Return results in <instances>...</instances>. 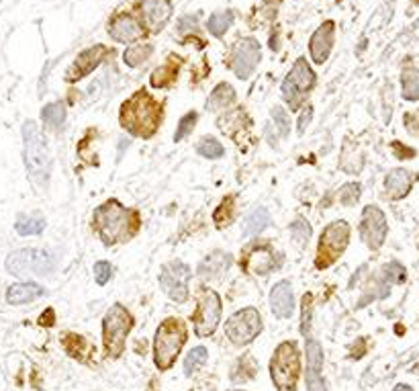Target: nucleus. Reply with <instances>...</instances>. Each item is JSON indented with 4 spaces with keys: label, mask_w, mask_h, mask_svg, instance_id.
Instances as JSON below:
<instances>
[{
    "label": "nucleus",
    "mask_w": 419,
    "mask_h": 391,
    "mask_svg": "<svg viewBox=\"0 0 419 391\" xmlns=\"http://www.w3.org/2000/svg\"><path fill=\"white\" fill-rule=\"evenodd\" d=\"M301 310H303V315H301V332L307 336L309 330H311V312H313V297L311 295L303 297Z\"/></svg>",
    "instance_id": "nucleus-44"
},
{
    "label": "nucleus",
    "mask_w": 419,
    "mask_h": 391,
    "mask_svg": "<svg viewBox=\"0 0 419 391\" xmlns=\"http://www.w3.org/2000/svg\"><path fill=\"white\" fill-rule=\"evenodd\" d=\"M207 358H209V352L205 346H196V349H192L189 352V356L184 358V373L191 377L194 373L199 371L201 367H205V363H207Z\"/></svg>",
    "instance_id": "nucleus-32"
},
{
    "label": "nucleus",
    "mask_w": 419,
    "mask_h": 391,
    "mask_svg": "<svg viewBox=\"0 0 419 391\" xmlns=\"http://www.w3.org/2000/svg\"><path fill=\"white\" fill-rule=\"evenodd\" d=\"M231 267V256L228 252H213L199 267V274L203 279H219Z\"/></svg>",
    "instance_id": "nucleus-22"
},
{
    "label": "nucleus",
    "mask_w": 419,
    "mask_h": 391,
    "mask_svg": "<svg viewBox=\"0 0 419 391\" xmlns=\"http://www.w3.org/2000/svg\"><path fill=\"white\" fill-rule=\"evenodd\" d=\"M254 375H256V365H254L252 356H242L237 361V365L233 367V371H231V379L235 383H244V381L254 379Z\"/></svg>",
    "instance_id": "nucleus-34"
},
{
    "label": "nucleus",
    "mask_w": 419,
    "mask_h": 391,
    "mask_svg": "<svg viewBox=\"0 0 419 391\" xmlns=\"http://www.w3.org/2000/svg\"><path fill=\"white\" fill-rule=\"evenodd\" d=\"M260 332H262V317L254 308L240 310L225 322V336L235 346L254 342V338Z\"/></svg>",
    "instance_id": "nucleus-9"
},
{
    "label": "nucleus",
    "mask_w": 419,
    "mask_h": 391,
    "mask_svg": "<svg viewBox=\"0 0 419 391\" xmlns=\"http://www.w3.org/2000/svg\"><path fill=\"white\" fill-rule=\"evenodd\" d=\"M45 293L43 287H39L37 283H19V285H13L6 293L8 303L13 305H20V303H29V301H35L41 295Z\"/></svg>",
    "instance_id": "nucleus-23"
},
{
    "label": "nucleus",
    "mask_w": 419,
    "mask_h": 391,
    "mask_svg": "<svg viewBox=\"0 0 419 391\" xmlns=\"http://www.w3.org/2000/svg\"><path fill=\"white\" fill-rule=\"evenodd\" d=\"M233 217H235V199L233 197H228L219 207H217V211H215V223L219 226V228H225L229 226L231 221H233Z\"/></svg>",
    "instance_id": "nucleus-36"
},
{
    "label": "nucleus",
    "mask_w": 419,
    "mask_h": 391,
    "mask_svg": "<svg viewBox=\"0 0 419 391\" xmlns=\"http://www.w3.org/2000/svg\"><path fill=\"white\" fill-rule=\"evenodd\" d=\"M299 373H301V361L295 342H283L274 351L270 363V377L274 385L281 391H295Z\"/></svg>",
    "instance_id": "nucleus-6"
},
{
    "label": "nucleus",
    "mask_w": 419,
    "mask_h": 391,
    "mask_svg": "<svg viewBox=\"0 0 419 391\" xmlns=\"http://www.w3.org/2000/svg\"><path fill=\"white\" fill-rule=\"evenodd\" d=\"M313 86H315V74L309 68L307 59L299 58L283 82V97L290 105V109L295 111V109H299L301 98L305 97Z\"/></svg>",
    "instance_id": "nucleus-10"
},
{
    "label": "nucleus",
    "mask_w": 419,
    "mask_h": 391,
    "mask_svg": "<svg viewBox=\"0 0 419 391\" xmlns=\"http://www.w3.org/2000/svg\"><path fill=\"white\" fill-rule=\"evenodd\" d=\"M382 274H384V279L391 283V285H395V283H403L405 281V269L401 267L399 262H391V264H386V267H382Z\"/></svg>",
    "instance_id": "nucleus-43"
},
{
    "label": "nucleus",
    "mask_w": 419,
    "mask_h": 391,
    "mask_svg": "<svg viewBox=\"0 0 419 391\" xmlns=\"http://www.w3.org/2000/svg\"><path fill=\"white\" fill-rule=\"evenodd\" d=\"M413 175L405 168H395L386 175V180H384V195L386 199L391 201H397V199H403L405 195H409L411 187H413Z\"/></svg>",
    "instance_id": "nucleus-19"
},
{
    "label": "nucleus",
    "mask_w": 419,
    "mask_h": 391,
    "mask_svg": "<svg viewBox=\"0 0 419 391\" xmlns=\"http://www.w3.org/2000/svg\"><path fill=\"white\" fill-rule=\"evenodd\" d=\"M66 121V107L61 103H49L43 107V125L49 132H57Z\"/></svg>",
    "instance_id": "nucleus-26"
},
{
    "label": "nucleus",
    "mask_w": 419,
    "mask_h": 391,
    "mask_svg": "<svg viewBox=\"0 0 419 391\" xmlns=\"http://www.w3.org/2000/svg\"><path fill=\"white\" fill-rule=\"evenodd\" d=\"M309 235H311V226L307 223L305 219L293 221V226H290V238H293L299 246L305 244L307 240H309Z\"/></svg>",
    "instance_id": "nucleus-40"
},
{
    "label": "nucleus",
    "mask_w": 419,
    "mask_h": 391,
    "mask_svg": "<svg viewBox=\"0 0 419 391\" xmlns=\"http://www.w3.org/2000/svg\"><path fill=\"white\" fill-rule=\"evenodd\" d=\"M141 226L139 211L123 207L117 199H111L96 207L93 216V228H95L105 246H114V244H125L131 240Z\"/></svg>",
    "instance_id": "nucleus-1"
},
{
    "label": "nucleus",
    "mask_w": 419,
    "mask_h": 391,
    "mask_svg": "<svg viewBox=\"0 0 419 391\" xmlns=\"http://www.w3.org/2000/svg\"><path fill=\"white\" fill-rule=\"evenodd\" d=\"M17 232L20 235H37L45 228V217L41 214H29V216H19L17 219Z\"/></svg>",
    "instance_id": "nucleus-28"
},
{
    "label": "nucleus",
    "mask_w": 419,
    "mask_h": 391,
    "mask_svg": "<svg viewBox=\"0 0 419 391\" xmlns=\"http://www.w3.org/2000/svg\"><path fill=\"white\" fill-rule=\"evenodd\" d=\"M141 13L146 27L158 33L172 17L170 0H141Z\"/></svg>",
    "instance_id": "nucleus-17"
},
{
    "label": "nucleus",
    "mask_w": 419,
    "mask_h": 391,
    "mask_svg": "<svg viewBox=\"0 0 419 391\" xmlns=\"http://www.w3.org/2000/svg\"><path fill=\"white\" fill-rule=\"evenodd\" d=\"M189 279H191V269L184 262L174 260L162 269L160 287L164 289V293L168 295L172 301L184 303L189 299Z\"/></svg>",
    "instance_id": "nucleus-12"
},
{
    "label": "nucleus",
    "mask_w": 419,
    "mask_h": 391,
    "mask_svg": "<svg viewBox=\"0 0 419 391\" xmlns=\"http://www.w3.org/2000/svg\"><path fill=\"white\" fill-rule=\"evenodd\" d=\"M360 193H362V189H360V185L358 182H348V185H343L342 189H340V203L342 205H356L358 203V199H360Z\"/></svg>",
    "instance_id": "nucleus-39"
},
{
    "label": "nucleus",
    "mask_w": 419,
    "mask_h": 391,
    "mask_svg": "<svg viewBox=\"0 0 419 391\" xmlns=\"http://www.w3.org/2000/svg\"><path fill=\"white\" fill-rule=\"evenodd\" d=\"M272 119H274V123H276L278 136H288V132H290V119H288V115L285 113V109H283V107H274V109H272Z\"/></svg>",
    "instance_id": "nucleus-42"
},
{
    "label": "nucleus",
    "mask_w": 419,
    "mask_h": 391,
    "mask_svg": "<svg viewBox=\"0 0 419 391\" xmlns=\"http://www.w3.org/2000/svg\"><path fill=\"white\" fill-rule=\"evenodd\" d=\"M350 242V226L346 221H334L324 230L317 246V269H327L331 267L343 250L348 248Z\"/></svg>",
    "instance_id": "nucleus-8"
},
{
    "label": "nucleus",
    "mask_w": 419,
    "mask_h": 391,
    "mask_svg": "<svg viewBox=\"0 0 419 391\" xmlns=\"http://www.w3.org/2000/svg\"><path fill=\"white\" fill-rule=\"evenodd\" d=\"M260 62V45L252 37H244L235 43L231 54V68L240 80H248Z\"/></svg>",
    "instance_id": "nucleus-15"
},
{
    "label": "nucleus",
    "mask_w": 419,
    "mask_h": 391,
    "mask_svg": "<svg viewBox=\"0 0 419 391\" xmlns=\"http://www.w3.org/2000/svg\"><path fill=\"white\" fill-rule=\"evenodd\" d=\"M364 352H366V340L360 338V340H356V344L350 349V356H352V358H360Z\"/></svg>",
    "instance_id": "nucleus-49"
},
{
    "label": "nucleus",
    "mask_w": 419,
    "mask_h": 391,
    "mask_svg": "<svg viewBox=\"0 0 419 391\" xmlns=\"http://www.w3.org/2000/svg\"><path fill=\"white\" fill-rule=\"evenodd\" d=\"M119 121L129 134L148 139L162 123V105L146 91H137L134 97L123 103Z\"/></svg>",
    "instance_id": "nucleus-2"
},
{
    "label": "nucleus",
    "mask_w": 419,
    "mask_h": 391,
    "mask_svg": "<svg viewBox=\"0 0 419 391\" xmlns=\"http://www.w3.org/2000/svg\"><path fill=\"white\" fill-rule=\"evenodd\" d=\"M334 29L336 25L331 21H325L309 41V52L315 64H324L325 59L329 58V52L334 47Z\"/></svg>",
    "instance_id": "nucleus-18"
},
{
    "label": "nucleus",
    "mask_w": 419,
    "mask_h": 391,
    "mask_svg": "<svg viewBox=\"0 0 419 391\" xmlns=\"http://www.w3.org/2000/svg\"><path fill=\"white\" fill-rule=\"evenodd\" d=\"M131 328H134V315L123 305L114 303L102 320V340H105L107 358H117L123 354Z\"/></svg>",
    "instance_id": "nucleus-5"
},
{
    "label": "nucleus",
    "mask_w": 419,
    "mask_h": 391,
    "mask_svg": "<svg viewBox=\"0 0 419 391\" xmlns=\"http://www.w3.org/2000/svg\"><path fill=\"white\" fill-rule=\"evenodd\" d=\"M233 103H235V91L223 82L211 93L209 100H207V109L213 113H219V111H225Z\"/></svg>",
    "instance_id": "nucleus-24"
},
{
    "label": "nucleus",
    "mask_w": 419,
    "mask_h": 391,
    "mask_svg": "<svg viewBox=\"0 0 419 391\" xmlns=\"http://www.w3.org/2000/svg\"><path fill=\"white\" fill-rule=\"evenodd\" d=\"M105 56H107V47H105V45H95V47H90V49L82 52V54L74 59L72 68H70L68 74H66L68 82H76V80L88 76L96 66L105 59Z\"/></svg>",
    "instance_id": "nucleus-16"
},
{
    "label": "nucleus",
    "mask_w": 419,
    "mask_h": 391,
    "mask_svg": "<svg viewBox=\"0 0 419 391\" xmlns=\"http://www.w3.org/2000/svg\"><path fill=\"white\" fill-rule=\"evenodd\" d=\"M242 267L246 273L256 274V276H266L272 273L278 267V262H276V252L270 246V242L249 244L242 255Z\"/></svg>",
    "instance_id": "nucleus-13"
},
{
    "label": "nucleus",
    "mask_w": 419,
    "mask_h": 391,
    "mask_svg": "<svg viewBox=\"0 0 419 391\" xmlns=\"http://www.w3.org/2000/svg\"><path fill=\"white\" fill-rule=\"evenodd\" d=\"M395 391H413V390H411L409 385H397V387H395Z\"/></svg>",
    "instance_id": "nucleus-52"
},
{
    "label": "nucleus",
    "mask_w": 419,
    "mask_h": 391,
    "mask_svg": "<svg viewBox=\"0 0 419 391\" xmlns=\"http://www.w3.org/2000/svg\"><path fill=\"white\" fill-rule=\"evenodd\" d=\"M364 166V158L360 154V150H356L354 146H346L342 154V170L350 173V175H356L360 173Z\"/></svg>",
    "instance_id": "nucleus-31"
},
{
    "label": "nucleus",
    "mask_w": 419,
    "mask_h": 391,
    "mask_svg": "<svg viewBox=\"0 0 419 391\" xmlns=\"http://www.w3.org/2000/svg\"><path fill=\"white\" fill-rule=\"evenodd\" d=\"M270 308H272V313L281 320H285L293 313V287L288 281H281L272 287Z\"/></svg>",
    "instance_id": "nucleus-21"
},
{
    "label": "nucleus",
    "mask_w": 419,
    "mask_h": 391,
    "mask_svg": "<svg viewBox=\"0 0 419 391\" xmlns=\"http://www.w3.org/2000/svg\"><path fill=\"white\" fill-rule=\"evenodd\" d=\"M307 391H325V383L319 373L307 371Z\"/></svg>",
    "instance_id": "nucleus-47"
},
{
    "label": "nucleus",
    "mask_w": 419,
    "mask_h": 391,
    "mask_svg": "<svg viewBox=\"0 0 419 391\" xmlns=\"http://www.w3.org/2000/svg\"><path fill=\"white\" fill-rule=\"evenodd\" d=\"M39 322L41 324H47V326H54V310H47V313H43Z\"/></svg>",
    "instance_id": "nucleus-51"
},
{
    "label": "nucleus",
    "mask_w": 419,
    "mask_h": 391,
    "mask_svg": "<svg viewBox=\"0 0 419 391\" xmlns=\"http://www.w3.org/2000/svg\"><path fill=\"white\" fill-rule=\"evenodd\" d=\"M311 117H313V109L311 107H307L305 111H303V115L299 119V134H303L305 132V127L311 123Z\"/></svg>",
    "instance_id": "nucleus-50"
},
{
    "label": "nucleus",
    "mask_w": 419,
    "mask_h": 391,
    "mask_svg": "<svg viewBox=\"0 0 419 391\" xmlns=\"http://www.w3.org/2000/svg\"><path fill=\"white\" fill-rule=\"evenodd\" d=\"M403 84V98L407 100H419V70L418 68H405L401 74Z\"/></svg>",
    "instance_id": "nucleus-29"
},
{
    "label": "nucleus",
    "mask_w": 419,
    "mask_h": 391,
    "mask_svg": "<svg viewBox=\"0 0 419 391\" xmlns=\"http://www.w3.org/2000/svg\"><path fill=\"white\" fill-rule=\"evenodd\" d=\"M231 23H233V15L231 13H217V15H213L207 23V29H209L213 35H223L225 31H228L229 27H231Z\"/></svg>",
    "instance_id": "nucleus-38"
},
{
    "label": "nucleus",
    "mask_w": 419,
    "mask_h": 391,
    "mask_svg": "<svg viewBox=\"0 0 419 391\" xmlns=\"http://www.w3.org/2000/svg\"><path fill=\"white\" fill-rule=\"evenodd\" d=\"M187 326L182 320L168 317L160 324L155 340H153V358H155V367L160 371L170 369L176 361V356L180 354L184 342H187Z\"/></svg>",
    "instance_id": "nucleus-4"
},
{
    "label": "nucleus",
    "mask_w": 419,
    "mask_h": 391,
    "mask_svg": "<svg viewBox=\"0 0 419 391\" xmlns=\"http://www.w3.org/2000/svg\"><path fill=\"white\" fill-rule=\"evenodd\" d=\"M109 33L114 41H121V43H131L137 41L143 35V29L131 15H119L117 19L109 25Z\"/></svg>",
    "instance_id": "nucleus-20"
},
{
    "label": "nucleus",
    "mask_w": 419,
    "mask_h": 391,
    "mask_svg": "<svg viewBox=\"0 0 419 391\" xmlns=\"http://www.w3.org/2000/svg\"><path fill=\"white\" fill-rule=\"evenodd\" d=\"M180 59L170 58V62H166L164 66H160L155 72L152 74V86L153 88H164V86H168L172 80H176V74H178V68H180V64H178Z\"/></svg>",
    "instance_id": "nucleus-25"
},
{
    "label": "nucleus",
    "mask_w": 419,
    "mask_h": 391,
    "mask_svg": "<svg viewBox=\"0 0 419 391\" xmlns=\"http://www.w3.org/2000/svg\"><path fill=\"white\" fill-rule=\"evenodd\" d=\"M56 267V258L47 250H39V248H25L17 250L6 258V269L17 276H45L54 271Z\"/></svg>",
    "instance_id": "nucleus-7"
},
{
    "label": "nucleus",
    "mask_w": 419,
    "mask_h": 391,
    "mask_svg": "<svg viewBox=\"0 0 419 391\" xmlns=\"http://www.w3.org/2000/svg\"><path fill=\"white\" fill-rule=\"evenodd\" d=\"M95 276H96V283H98V285H107V283H109V279L113 276V267H111L109 262H105V260L96 262Z\"/></svg>",
    "instance_id": "nucleus-45"
},
{
    "label": "nucleus",
    "mask_w": 419,
    "mask_h": 391,
    "mask_svg": "<svg viewBox=\"0 0 419 391\" xmlns=\"http://www.w3.org/2000/svg\"><path fill=\"white\" fill-rule=\"evenodd\" d=\"M194 332L199 336H211L217 330L221 320V299L211 289H201L196 299V312H194Z\"/></svg>",
    "instance_id": "nucleus-11"
},
{
    "label": "nucleus",
    "mask_w": 419,
    "mask_h": 391,
    "mask_svg": "<svg viewBox=\"0 0 419 391\" xmlns=\"http://www.w3.org/2000/svg\"><path fill=\"white\" fill-rule=\"evenodd\" d=\"M199 154L209 158V160H217V158H223L225 150H223V146L215 137H203L199 141Z\"/></svg>",
    "instance_id": "nucleus-37"
},
{
    "label": "nucleus",
    "mask_w": 419,
    "mask_h": 391,
    "mask_svg": "<svg viewBox=\"0 0 419 391\" xmlns=\"http://www.w3.org/2000/svg\"><path fill=\"white\" fill-rule=\"evenodd\" d=\"M391 146H393V152H395V156L399 158V160H407V158L415 156V150H411V148H405L401 141H393Z\"/></svg>",
    "instance_id": "nucleus-48"
},
{
    "label": "nucleus",
    "mask_w": 419,
    "mask_h": 391,
    "mask_svg": "<svg viewBox=\"0 0 419 391\" xmlns=\"http://www.w3.org/2000/svg\"><path fill=\"white\" fill-rule=\"evenodd\" d=\"M64 346H66V351L70 356H74V358H80V361H84L88 354H90V344L82 338V336H78V334H66L64 336Z\"/></svg>",
    "instance_id": "nucleus-30"
},
{
    "label": "nucleus",
    "mask_w": 419,
    "mask_h": 391,
    "mask_svg": "<svg viewBox=\"0 0 419 391\" xmlns=\"http://www.w3.org/2000/svg\"><path fill=\"white\" fill-rule=\"evenodd\" d=\"M153 54V47L152 45H135V47H129L127 52H125V64L127 66H131V68H137V66H141L143 62H148V59L152 58Z\"/></svg>",
    "instance_id": "nucleus-33"
},
{
    "label": "nucleus",
    "mask_w": 419,
    "mask_h": 391,
    "mask_svg": "<svg viewBox=\"0 0 419 391\" xmlns=\"http://www.w3.org/2000/svg\"><path fill=\"white\" fill-rule=\"evenodd\" d=\"M268 2H272V0H268Z\"/></svg>",
    "instance_id": "nucleus-53"
},
{
    "label": "nucleus",
    "mask_w": 419,
    "mask_h": 391,
    "mask_svg": "<svg viewBox=\"0 0 419 391\" xmlns=\"http://www.w3.org/2000/svg\"><path fill=\"white\" fill-rule=\"evenodd\" d=\"M386 217L377 205H368L360 219V238L370 250H379L386 238Z\"/></svg>",
    "instance_id": "nucleus-14"
},
{
    "label": "nucleus",
    "mask_w": 419,
    "mask_h": 391,
    "mask_svg": "<svg viewBox=\"0 0 419 391\" xmlns=\"http://www.w3.org/2000/svg\"><path fill=\"white\" fill-rule=\"evenodd\" d=\"M23 139H25V162L31 180L39 189L47 185L52 173V156L47 150V141L41 134L35 121H27L23 125Z\"/></svg>",
    "instance_id": "nucleus-3"
},
{
    "label": "nucleus",
    "mask_w": 419,
    "mask_h": 391,
    "mask_svg": "<svg viewBox=\"0 0 419 391\" xmlns=\"http://www.w3.org/2000/svg\"><path fill=\"white\" fill-rule=\"evenodd\" d=\"M403 123H405V127H407V132H409L411 136L419 137V111H411V113H405V117H403Z\"/></svg>",
    "instance_id": "nucleus-46"
},
{
    "label": "nucleus",
    "mask_w": 419,
    "mask_h": 391,
    "mask_svg": "<svg viewBox=\"0 0 419 391\" xmlns=\"http://www.w3.org/2000/svg\"><path fill=\"white\" fill-rule=\"evenodd\" d=\"M196 119H199L196 113H189V115H184V117L180 119L178 129H176V136H174V141H182L184 137L189 136L192 132V127L196 125Z\"/></svg>",
    "instance_id": "nucleus-41"
},
{
    "label": "nucleus",
    "mask_w": 419,
    "mask_h": 391,
    "mask_svg": "<svg viewBox=\"0 0 419 391\" xmlns=\"http://www.w3.org/2000/svg\"><path fill=\"white\" fill-rule=\"evenodd\" d=\"M321 367H324V351L319 342L307 340V371L321 373Z\"/></svg>",
    "instance_id": "nucleus-35"
},
{
    "label": "nucleus",
    "mask_w": 419,
    "mask_h": 391,
    "mask_svg": "<svg viewBox=\"0 0 419 391\" xmlns=\"http://www.w3.org/2000/svg\"><path fill=\"white\" fill-rule=\"evenodd\" d=\"M270 223V214L264 207H258L254 209L248 217H246V223H244V235H256L260 234L264 228H268Z\"/></svg>",
    "instance_id": "nucleus-27"
}]
</instances>
